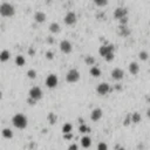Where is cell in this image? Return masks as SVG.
<instances>
[{"mask_svg": "<svg viewBox=\"0 0 150 150\" xmlns=\"http://www.w3.org/2000/svg\"><path fill=\"white\" fill-rule=\"evenodd\" d=\"M12 123L17 129H25L28 124V120L25 114L18 113L12 117Z\"/></svg>", "mask_w": 150, "mask_h": 150, "instance_id": "6da1fadb", "label": "cell"}, {"mask_svg": "<svg viewBox=\"0 0 150 150\" xmlns=\"http://www.w3.org/2000/svg\"><path fill=\"white\" fill-rule=\"evenodd\" d=\"M15 14V8L9 3H3L0 5V15L4 18H11Z\"/></svg>", "mask_w": 150, "mask_h": 150, "instance_id": "7a4b0ae2", "label": "cell"}, {"mask_svg": "<svg viewBox=\"0 0 150 150\" xmlns=\"http://www.w3.org/2000/svg\"><path fill=\"white\" fill-rule=\"evenodd\" d=\"M29 98H32L34 100V101H39V100H41L42 97V91H41V88L35 86V87H32L31 89H29Z\"/></svg>", "mask_w": 150, "mask_h": 150, "instance_id": "3957f363", "label": "cell"}, {"mask_svg": "<svg viewBox=\"0 0 150 150\" xmlns=\"http://www.w3.org/2000/svg\"><path fill=\"white\" fill-rule=\"evenodd\" d=\"M80 80V73L77 69H71L66 75V81L68 83H75Z\"/></svg>", "mask_w": 150, "mask_h": 150, "instance_id": "277c9868", "label": "cell"}, {"mask_svg": "<svg viewBox=\"0 0 150 150\" xmlns=\"http://www.w3.org/2000/svg\"><path fill=\"white\" fill-rule=\"evenodd\" d=\"M57 83H59V79H57V76L55 74H49L46 77V86L48 88L53 89V88H55L57 86Z\"/></svg>", "mask_w": 150, "mask_h": 150, "instance_id": "5b68a950", "label": "cell"}, {"mask_svg": "<svg viewBox=\"0 0 150 150\" xmlns=\"http://www.w3.org/2000/svg\"><path fill=\"white\" fill-rule=\"evenodd\" d=\"M110 91H112V89H110V86H109L107 82H101V83L97 86V88H96L97 94H98V95H102V96L107 95Z\"/></svg>", "mask_w": 150, "mask_h": 150, "instance_id": "8992f818", "label": "cell"}, {"mask_svg": "<svg viewBox=\"0 0 150 150\" xmlns=\"http://www.w3.org/2000/svg\"><path fill=\"white\" fill-rule=\"evenodd\" d=\"M63 21H65V24L68 25V26H73V25H75L76 21H77V17H76V14H75L74 12H68V13L65 15Z\"/></svg>", "mask_w": 150, "mask_h": 150, "instance_id": "52a82bcc", "label": "cell"}, {"mask_svg": "<svg viewBox=\"0 0 150 150\" xmlns=\"http://www.w3.org/2000/svg\"><path fill=\"white\" fill-rule=\"evenodd\" d=\"M114 51H115V47L113 45H104L98 48V54L104 57L108 53H114Z\"/></svg>", "mask_w": 150, "mask_h": 150, "instance_id": "ba28073f", "label": "cell"}, {"mask_svg": "<svg viewBox=\"0 0 150 150\" xmlns=\"http://www.w3.org/2000/svg\"><path fill=\"white\" fill-rule=\"evenodd\" d=\"M127 15H128L127 8H124V7H122V6L117 7L115 11H114V18H115L116 20H121L122 18H124V17H127Z\"/></svg>", "mask_w": 150, "mask_h": 150, "instance_id": "9c48e42d", "label": "cell"}, {"mask_svg": "<svg viewBox=\"0 0 150 150\" xmlns=\"http://www.w3.org/2000/svg\"><path fill=\"white\" fill-rule=\"evenodd\" d=\"M60 49H61V52L65 53V54H69L72 52L73 49V46L71 44V41H68V40H62L61 44H60Z\"/></svg>", "mask_w": 150, "mask_h": 150, "instance_id": "30bf717a", "label": "cell"}, {"mask_svg": "<svg viewBox=\"0 0 150 150\" xmlns=\"http://www.w3.org/2000/svg\"><path fill=\"white\" fill-rule=\"evenodd\" d=\"M103 116V112H102V109H100V108H95L93 109V112L91 113V120L94 122L98 121V120H101V117Z\"/></svg>", "mask_w": 150, "mask_h": 150, "instance_id": "8fae6325", "label": "cell"}, {"mask_svg": "<svg viewBox=\"0 0 150 150\" xmlns=\"http://www.w3.org/2000/svg\"><path fill=\"white\" fill-rule=\"evenodd\" d=\"M124 76V72L122 71L121 68H115L113 69V72H112V77L114 80H116V81H120V80H122Z\"/></svg>", "mask_w": 150, "mask_h": 150, "instance_id": "7c38bea8", "label": "cell"}, {"mask_svg": "<svg viewBox=\"0 0 150 150\" xmlns=\"http://www.w3.org/2000/svg\"><path fill=\"white\" fill-rule=\"evenodd\" d=\"M128 71L131 75H137L139 72V65L137 62H130L128 67Z\"/></svg>", "mask_w": 150, "mask_h": 150, "instance_id": "4fadbf2b", "label": "cell"}, {"mask_svg": "<svg viewBox=\"0 0 150 150\" xmlns=\"http://www.w3.org/2000/svg\"><path fill=\"white\" fill-rule=\"evenodd\" d=\"M130 34V29L127 27V25H120V28H118V35L120 36H128Z\"/></svg>", "mask_w": 150, "mask_h": 150, "instance_id": "5bb4252c", "label": "cell"}, {"mask_svg": "<svg viewBox=\"0 0 150 150\" xmlns=\"http://www.w3.org/2000/svg\"><path fill=\"white\" fill-rule=\"evenodd\" d=\"M34 20L38 22V24H42V22H45L46 21V14L44 13V12H36L35 14H34Z\"/></svg>", "mask_w": 150, "mask_h": 150, "instance_id": "9a60e30c", "label": "cell"}, {"mask_svg": "<svg viewBox=\"0 0 150 150\" xmlns=\"http://www.w3.org/2000/svg\"><path fill=\"white\" fill-rule=\"evenodd\" d=\"M9 57H11V53L7 49H4V51L0 52V62H7Z\"/></svg>", "mask_w": 150, "mask_h": 150, "instance_id": "2e32d148", "label": "cell"}, {"mask_svg": "<svg viewBox=\"0 0 150 150\" xmlns=\"http://www.w3.org/2000/svg\"><path fill=\"white\" fill-rule=\"evenodd\" d=\"M81 145H82V148L88 149L89 147L92 145V138L89 137V136H87V135H85V136L81 138Z\"/></svg>", "mask_w": 150, "mask_h": 150, "instance_id": "e0dca14e", "label": "cell"}, {"mask_svg": "<svg viewBox=\"0 0 150 150\" xmlns=\"http://www.w3.org/2000/svg\"><path fill=\"white\" fill-rule=\"evenodd\" d=\"M60 31H61V27H60V25L57 22H52L49 25V32L51 33L57 34V33H60Z\"/></svg>", "mask_w": 150, "mask_h": 150, "instance_id": "ac0fdd59", "label": "cell"}, {"mask_svg": "<svg viewBox=\"0 0 150 150\" xmlns=\"http://www.w3.org/2000/svg\"><path fill=\"white\" fill-rule=\"evenodd\" d=\"M1 135H3V137H4V138L9 139V138H12V137H13V131H12L9 128H5V129H3Z\"/></svg>", "mask_w": 150, "mask_h": 150, "instance_id": "d6986e66", "label": "cell"}, {"mask_svg": "<svg viewBox=\"0 0 150 150\" xmlns=\"http://www.w3.org/2000/svg\"><path fill=\"white\" fill-rule=\"evenodd\" d=\"M89 73H91V75L94 76V77H98L100 75H101V71H100V68L95 67V66L91 67V71H89Z\"/></svg>", "mask_w": 150, "mask_h": 150, "instance_id": "ffe728a7", "label": "cell"}, {"mask_svg": "<svg viewBox=\"0 0 150 150\" xmlns=\"http://www.w3.org/2000/svg\"><path fill=\"white\" fill-rule=\"evenodd\" d=\"M25 63H26V60H25V57L22 55H18L15 57V65L17 66L22 67V66H25Z\"/></svg>", "mask_w": 150, "mask_h": 150, "instance_id": "44dd1931", "label": "cell"}, {"mask_svg": "<svg viewBox=\"0 0 150 150\" xmlns=\"http://www.w3.org/2000/svg\"><path fill=\"white\" fill-rule=\"evenodd\" d=\"M130 121L133 123H139L141 122V115H139L138 113H133L130 115Z\"/></svg>", "mask_w": 150, "mask_h": 150, "instance_id": "7402d4cb", "label": "cell"}, {"mask_svg": "<svg viewBox=\"0 0 150 150\" xmlns=\"http://www.w3.org/2000/svg\"><path fill=\"white\" fill-rule=\"evenodd\" d=\"M73 130V127L71 123H65L63 127H62V133L63 134H68V133H72Z\"/></svg>", "mask_w": 150, "mask_h": 150, "instance_id": "603a6c76", "label": "cell"}, {"mask_svg": "<svg viewBox=\"0 0 150 150\" xmlns=\"http://www.w3.org/2000/svg\"><path fill=\"white\" fill-rule=\"evenodd\" d=\"M97 7H104L108 5V0H93Z\"/></svg>", "mask_w": 150, "mask_h": 150, "instance_id": "cb8c5ba5", "label": "cell"}, {"mask_svg": "<svg viewBox=\"0 0 150 150\" xmlns=\"http://www.w3.org/2000/svg\"><path fill=\"white\" fill-rule=\"evenodd\" d=\"M138 57L141 59V61H147L148 57H149V54L145 52V51H142V52H139L138 54Z\"/></svg>", "mask_w": 150, "mask_h": 150, "instance_id": "d4e9b609", "label": "cell"}, {"mask_svg": "<svg viewBox=\"0 0 150 150\" xmlns=\"http://www.w3.org/2000/svg\"><path fill=\"white\" fill-rule=\"evenodd\" d=\"M85 61H86V63L88 66H94V63H95V57L94 56H87L85 59Z\"/></svg>", "mask_w": 150, "mask_h": 150, "instance_id": "484cf974", "label": "cell"}, {"mask_svg": "<svg viewBox=\"0 0 150 150\" xmlns=\"http://www.w3.org/2000/svg\"><path fill=\"white\" fill-rule=\"evenodd\" d=\"M27 76L29 79H35L36 77V72L34 71V69H29V71L27 72Z\"/></svg>", "mask_w": 150, "mask_h": 150, "instance_id": "4316f807", "label": "cell"}, {"mask_svg": "<svg viewBox=\"0 0 150 150\" xmlns=\"http://www.w3.org/2000/svg\"><path fill=\"white\" fill-rule=\"evenodd\" d=\"M80 131L86 134V133H89V131H91V129H89L88 126H86V124H81V126H80Z\"/></svg>", "mask_w": 150, "mask_h": 150, "instance_id": "83f0119b", "label": "cell"}, {"mask_svg": "<svg viewBox=\"0 0 150 150\" xmlns=\"http://www.w3.org/2000/svg\"><path fill=\"white\" fill-rule=\"evenodd\" d=\"M97 150H108V145L104 142H100L97 145Z\"/></svg>", "mask_w": 150, "mask_h": 150, "instance_id": "f1b7e54d", "label": "cell"}, {"mask_svg": "<svg viewBox=\"0 0 150 150\" xmlns=\"http://www.w3.org/2000/svg\"><path fill=\"white\" fill-rule=\"evenodd\" d=\"M48 121H49V123L54 124V123L56 122V117H55V115H54V114H49V115H48Z\"/></svg>", "mask_w": 150, "mask_h": 150, "instance_id": "f546056e", "label": "cell"}, {"mask_svg": "<svg viewBox=\"0 0 150 150\" xmlns=\"http://www.w3.org/2000/svg\"><path fill=\"white\" fill-rule=\"evenodd\" d=\"M104 59L107 60V61H112V60H114V53H108L104 56Z\"/></svg>", "mask_w": 150, "mask_h": 150, "instance_id": "4dcf8cb0", "label": "cell"}, {"mask_svg": "<svg viewBox=\"0 0 150 150\" xmlns=\"http://www.w3.org/2000/svg\"><path fill=\"white\" fill-rule=\"evenodd\" d=\"M46 57H47L48 60H52V59L54 57V54H53V53H52L51 51H48V52L46 53Z\"/></svg>", "mask_w": 150, "mask_h": 150, "instance_id": "1f68e13d", "label": "cell"}, {"mask_svg": "<svg viewBox=\"0 0 150 150\" xmlns=\"http://www.w3.org/2000/svg\"><path fill=\"white\" fill-rule=\"evenodd\" d=\"M68 150H79V147H77V144H71Z\"/></svg>", "mask_w": 150, "mask_h": 150, "instance_id": "d6a6232c", "label": "cell"}, {"mask_svg": "<svg viewBox=\"0 0 150 150\" xmlns=\"http://www.w3.org/2000/svg\"><path fill=\"white\" fill-rule=\"evenodd\" d=\"M65 136V139H72L73 138V135H72V133H68V134H63Z\"/></svg>", "mask_w": 150, "mask_h": 150, "instance_id": "836d02e7", "label": "cell"}, {"mask_svg": "<svg viewBox=\"0 0 150 150\" xmlns=\"http://www.w3.org/2000/svg\"><path fill=\"white\" fill-rule=\"evenodd\" d=\"M147 117L150 120V108L148 109V110H147Z\"/></svg>", "mask_w": 150, "mask_h": 150, "instance_id": "e575fe53", "label": "cell"}, {"mask_svg": "<svg viewBox=\"0 0 150 150\" xmlns=\"http://www.w3.org/2000/svg\"><path fill=\"white\" fill-rule=\"evenodd\" d=\"M117 150H126L123 147H120V148H117Z\"/></svg>", "mask_w": 150, "mask_h": 150, "instance_id": "d590c367", "label": "cell"}, {"mask_svg": "<svg viewBox=\"0 0 150 150\" xmlns=\"http://www.w3.org/2000/svg\"><path fill=\"white\" fill-rule=\"evenodd\" d=\"M1 98H3V92L0 91V100H1Z\"/></svg>", "mask_w": 150, "mask_h": 150, "instance_id": "8d00e7d4", "label": "cell"}]
</instances>
